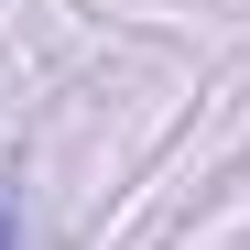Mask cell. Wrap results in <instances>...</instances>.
<instances>
[{"label":"cell","instance_id":"cell-1","mask_svg":"<svg viewBox=\"0 0 250 250\" xmlns=\"http://www.w3.org/2000/svg\"><path fill=\"white\" fill-rule=\"evenodd\" d=\"M0 250H22V229H11V207H0Z\"/></svg>","mask_w":250,"mask_h":250}]
</instances>
